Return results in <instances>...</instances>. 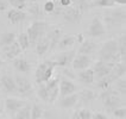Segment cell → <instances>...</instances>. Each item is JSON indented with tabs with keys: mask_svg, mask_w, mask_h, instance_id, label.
I'll return each instance as SVG.
<instances>
[{
	"mask_svg": "<svg viewBox=\"0 0 126 119\" xmlns=\"http://www.w3.org/2000/svg\"><path fill=\"white\" fill-rule=\"evenodd\" d=\"M99 61L110 63L123 62L118 52V43L115 39H108L106 41L99 50Z\"/></svg>",
	"mask_w": 126,
	"mask_h": 119,
	"instance_id": "6da1fadb",
	"label": "cell"
},
{
	"mask_svg": "<svg viewBox=\"0 0 126 119\" xmlns=\"http://www.w3.org/2000/svg\"><path fill=\"white\" fill-rule=\"evenodd\" d=\"M99 99L101 100L104 107L107 111H110V112H113L115 108L121 107V105H123L121 95L112 87L101 91L100 95H99Z\"/></svg>",
	"mask_w": 126,
	"mask_h": 119,
	"instance_id": "7a4b0ae2",
	"label": "cell"
},
{
	"mask_svg": "<svg viewBox=\"0 0 126 119\" xmlns=\"http://www.w3.org/2000/svg\"><path fill=\"white\" fill-rule=\"evenodd\" d=\"M50 29V25L43 20H35L26 30V35L30 41V45H36L42 37L47 35L48 30Z\"/></svg>",
	"mask_w": 126,
	"mask_h": 119,
	"instance_id": "3957f363",
	"label": "cell"
},
{
	"mask_svg": "<svg viewBox=\"0 0 126 119\" xmlns=\"http://www.w3.org/2000/svg\"><path fill=\"white\" fill-rule=\"evenodd\" d=\"M55 68H57V66L52 60L44 61V62L39 63L35 73V79L37 85L45 84L47 81H49L50 79L52 77V75H54Z\"/></svg>",
	"mask_w": 126,
	"mask_h": 119,
	"instance_id": "277c9868",
	"label": "cell"
},
{
	"mask_svg": "<svg viewBox=\"0 0 126 119\" xmlns=\"http://www.w3.org/2000/svg\"><path fill=\"white\" fill-rule=\"evenodd\" d=\"M126 20V12L125 7H120L114 11H111L108 13H106L104 17V24H107L110 28H114V26H123L125 25Z\"/></svg>",
	"mask_w": 126,
	"mask_h": 119,
	"instance_id": "5b68a950",
	"label": "cell"
},
{
	"mask_svg": "<svg viewBox=\"0 0 126 119\" xmlns=\"http://www.w3.org/2000/svg\"><path fill=\"white\" fill-rule=\"evenodd\" d=\"M45 88L48 92V102L54 104L60 97V77H51L49 81L45 82Z\"/></svg>",
	"mask_w": 126,
	"mask_h": 119,
	"instance_id": "8992f818",
	"label": "cell"
},
{
	"mask_svg": "<svg viewBox=\"0 0 126 119\" xmlns=\"http://www.w3.org/2000/svg\"><path fill=\"white\" fill-rule=\"evenodd\" d=\"M16 81V88H17V94H20L23 97H29L32 93V85L30 82L28 77L21 76V75H16L14 76Z\"/></svg>",
	"mask_w": 126,
	"mask_h": 119,
	"instance_id": "52a82bcc",
	"label": "cell"
},
{
	"mask_svg": "<svg viewBox=\"0 0 126 119\" xmlns=\"http://www.w3.org/2000/svg\"><path fill=\"white\" fill-rule=\"evenodd\" d=\"M82 12L75 6H69L67 8H63L61 16L63 17V19L69 23V24H79L81 19H82Z\"/></svg>",
	"mask_w": 126,
	"mask_h": 119,
	"instance_id": "ba28073f",
	"label": "cell"
},
{
	"mask_svg": "<svg viewBox=\"0 0 126 119\" xmlns=\"http://www.w3.org/2000/svg\"><path fill=\"white\" fill-rule=\"evenodd\" d=\"M76 55L75 50H67V51H62L60 54H57L56 56L54 57V62L56 63L57 67L61 68H69L71 66V62L74 60V57Z\"/></svg>",
	"mask_w": 126,
	"mask_h": 119,
	"instance_id": "9c48e42d",
	"label": "cell"
},
{
	"mask_svg": "<svg viewBox=\"0 0 126 119\" xmlns=\"http://www.w3.org/2000/svg\"><path fill=\"white\" fill-rule=\"evenodd\" d=\"M88 35L93 37V38H96V37H101L102 35L106 34V26L104 24L102 19L100 17H94L92 19L91 24H89V28H88Z\"/></svg>",
	"mask_w": 126,
	"mask_h": 119,
	"instance_id": "30bf717a",
	"label": "cell"
},
{
	"mask_svg": "<svg viewBox=\"0 0 126 119\" xmlns=\"http://www.w3.org/2000/svg\"><path fill=\"white\" fill-rule=\"evenodd\" d=\"M113 67H114V63H110V62H102V61H96L94 63V67L92 68L94 71V77H96L98 80L102 79V77L107 76L108 74H111Z\"/></svg>",
	"mask_w": 126,
	"mask_h": 119,
	"instance_id": "8fae6325",
	"label": "cell"
},
{
	"mask_svg": "<svg viewBox=\"0 0 126 119\" xmlns=\"http://www.w3.org/2000/svg\"><path fill=\"white\" fill-rule=\"evenodd\" d=\"M0 86L2 88V91L8 95H13L17 94V88H16V81H14V76L10 75V74H2L0 77Z\"/></svg>",
	"mask_w": 126,
	"mask_h": 119,
	"instance_id": "7c38bea8",
	"label": "cell"
},
{
	"mask_svg": "<svg viewBox=\"0 0 126 119\" xmlns=\"http://www.w3.org/2000/svg\"><path fill=\"white\" fill-rule=\"evenodd\" d=\"M25 100L19 98H16V97H8V98L5 100V111L8 116H12L13 117L14 114L17 113V111L21 108L23 106L25 105Z\"/></svg>",
	"mask_w": 126,
	"mask_h": 119,
	"instance_id": "4fadbf2b",
	"label": "cell"
},
{
	"mask_svg": "<svg viewBox=\"0 0 126 119\" xmlns=\"http://www.w3.org/2000/svg\"><path fill=\"white\" fill-rule=\"evenodd\" d=\"M62 30L60 28H50L47 32V38L49 39V51H52L57 48L58 42L62 38Z\"/></svg>",
	"mask_w": 126,
	"mask_h": 119,
	"instance_id": "5bb4252c",
	"label": "cell"
},
{
	"mask_svg": "<svg viewBox=\"0 0 126 119\" xmlns=\"http://www.w3.org/2000/svg\"><path fill=\"white\" fill-rule=\"evenodd\" d=\"M76 85L74 84L70 79H68V77L60 79V97L61 98L70 95V94H74L76 92Z\"/></svg>",
	"mask_w": 126,
	"mask_h": 119,
	"instance_id": "9a60e30c",
	"label": "cell"
},
{
	"mask_svg": "<svg viewBox=\"0 0 126 119\" xmlns=\"http://www.w3.org/2000/svg\"><path fill=\"white\" fill-rule=\"evenodd\" d=\"M92 64V58L91 56L88 55H81V54H77L75 55L73 62H71V66L75 70H83L89 68Z\"/></svg>",
	"mask_w": 126,
	"mask_h": 119,
	"instance_id": "2e32d148",
	"label": "cell"
},
{
	"mask_svg": "<svg viewBox=\"0 0 126 119\" xmlns=\"http://www.w3.org/2000/svg\"><path fill=\"white\" fill-rule=\"evenodd\" d=\"M28 14L25 11H20V10H16V8H11L7 11V19L12 25H19L23 21L26 19Z\"/></svg>",
	"mask_w": 126,
	"mask_h": 119,
	"instance_id": "e0dca14e",
	"label": "cell"
},
{
	"mask_svg": "<svg viewBox=\"0 0 126 119\" xmlns=\"http://www.w3.org/2000/svg\"><path fill=\"white\" fill-rule=\"evenodd\" d=\"M21 51L23 50L20 49V47H19V44H18L17 41L14 43H12V44L2 48V54H4L5 58H7V60H14V58L19 57Z\"/></svg>",
	"mask_w": 126,
	"mask_h": 119,
	"instance_id": "ac0fdd59",
	"label": "cell"
},
{
	"mask_svg": "<svg viewBox=\"0 0 126 119\" xmlns=\"http://www.w3.org/2000/svg\"><path fill=\"white\" fill-rule=\"evenodd\" d=\"M96 49H98V44L95 42H93L91 39H84L83 42L80 44V48L77 50V54L91 56L92 54H94L96 51Z\"/></svg>",
	"mask_w": 126,
	"mask_h": 119,
	"instance_id": "d6986e66",
	"label": "cell"
},
{
	"mask_svg": "<svg viewBox=\"0 0 126 119\" xmlns=\"http://www.w3.org/2000/svg\"><path fill=\"white\" fill-rule=\"evenodd\" d=\"M13 67L18 73H29L31 70V63L24 57H17L13 60Z\"/></svg>",
	"mask_w": 126,
	"mask_h": 119,
	"instance_id": "ffe728a7",
	"label": "cell"
},
{
	"mask_svg": "<svg viewBox=\"0 0 126 119\" xmlns=\"http://www.w3.org/2000/svg\"><path fill=\"white\" fill-rule=\"evenodd\" d=\"M79 80L80 82H82L83 85H92L94 82L95 77H94V71L92 69L91 67L87 68V69H83V70H80L79 73Z\"/></svg>",
	"mask_w": 126,
	"mask_h": 119,
	"instance_id": "44dd1931",
	"label": "cell"
},
{
	"mask_svg": "<svg viewBox=\"0 0 126 119\" xmlns=\"http://www.w3.org/2000/svg\"><path fill=\"white\" fill-rule=\"evenodd\" d=\"M36 52L39 57L44 56L48 51H49V39L47 38V36L42 37L38 42L36 43Z\"/></svg>",
	"mask_w": 126,
	"mask_h": 119,
	"instance_id": "7402d4cb",
	"label": "cell"
},
{
	"mask_svg": "<svg viewBox=\"0 0 126 119\" xmlns=\"http://www.w3.org/2000/svg\"><path fill=\"white\" fill-rule=\"evenodd\" d=\"M77 100H79V97H77L76 93H74V94H70V95L61 98L60 106L62 108H71V107H74L77 104Z\"/></svg>",
	"mask_w": 126,
	"mask_h": 119,
	"instance_id": "603a6c76",
	"label": "cell"
},
{
	"mask_svg": "<svg viewBox=\"0 0 126 119\" xmlns=\"http://www.w3.org/2000/svg\"><path fill=\"white\" fill-rule=\"evenodd\" d=\"M77 97H79L77 101H80V104L87 105V104H91L92 101L95 99V93L92 89H83L80 94H77Z\"/></svg>",
	"mask_w": 126,
	"mask_h": 119,
	"instance_id": "cb8c5ba5",
	"label": "cell"
},
{
	"mask_svg": "<svg viewBox=\"0 0 126 119\" xmlns=\"http://www.w3.org/2000/svg\"><path fill=\"white\" fill-rule=\"evenodd\" d=\"M17 41V35L14 32H4L0 35V45L4 48Z\"/></svg>",
	"mask_w": 126,
	"mask_h": 119,
	"instance_id": "d4e9b609",
	"label": "cell"
},
{
	"mask_svg": "<svg viewBox=\"0 0 126 119\" xmlns=\"http://www.w3.org/2000/svg\"><path fill=\"white\" fill-rule=\"evenodd\" d=\"M125 73H126V63L125 62L115 63L114 67H113L112 71H111V74L115 77V80H118L120 77H124L125 76Z\"/></svg>",
	"mask_w": 126,
	"mask_h": 119,
	"instance_id": "484cf974",
	"label": "cell"
},
{
	"mask_svg": "<svg viewBox=\"0 0 126 119\" xmlns=\"http://www.w3.org/2000/svg\"><path fill=\"white\" fill-rule=\"evenodd\" d=\"M115 81H117V80H115V77L113 76L112 74H108L107 76L98 80V87L101 89V91H104V89H107V88L112 87V85L114 84Z\"/></svg>",
	"mask_w": 126,
	"mask_h": 119,
	"instance_id": "4316f807",
	"label": "cell"
},
{
	"mask_svg": "<svg viewBox=\"0 0 126 119\" xmlns=\"http://www.w3.org/2000/svg\"><path fill=\"white\" fill-rule=\"evenodd\" d=\"M75 43H76L75 36H65V37L61 38V41L58 42L57 48L61 50H65V49H68V48H70V47H73Z\"/></svg>",
	"mask_w": 126,
	"mask_h": 119,
	"instance_id": "83f0119b",
	"label": "cell"
},
{
	"mask_svg": "<svg viewBox=\"0 0 126 119\" xmlns=\"http://www.w3.org/2000/svg\"><path fill=\"white\" fill-rule=\"evenodd\" d=\"M30 113H31V105L25 104L21 108H19L17 113L14 114V119H30Z\"/></svg>",
	"mask_w": 126,
	"mask_h": 119,
	"instance_id": "f1b7e54d",
	"label": "cell"
},
{
	"mask_svg": "<svg viewBox=\"0 0 126 119\" xmlns=\"http://www.w3.org/2000/svg\"><path fill=\"white\" fill-rule=\"evenodd\" d=\"M118 43V52H119V56L121 58L123 62H125V56H126V35H121L119 37V39L117 41Z\"/></svg>",
	"mask_w": 126,
	"mask_h": 119,
	"instance_id": "f546056e",
	"label": "cell"
},
{
	"mask_svg": "<svg viewBox=\"0 0 126 119\" xmlns=\"http://www.w3.org/2000/svg\"><path fill=\"white\" fill-rule=\"evenodd\" d=\"M115 4L113 0H91V7L105 8V7H114Z\"/></svg>",
	"mask_w": 126,
	"mask_h": 119,
	"instance_id": "4dcf8cb0",
	"label": "cell"
},
{
	"mask_svg": "<svg viewBox=\"0 0 126 119\" xmlns=\"http://www.w3.org/2000/svg\"><path fill=\"white\" fill-rule=\"evenodd\" d=\"M43 116V107L39 104H32L31 105V113L30 119H41Z\"/></svg>",
	"mask_w": 126,
	"mask_h": 119,
	"instance_id": "1f68e13d",
	"label": "cell"
},
{
	"mask_svg": "<svg viewBox=\"0 0 126 119\" xmlns=\"http://www.w3.org/2000/svg\"><path fill=\"white\" fill-rule=\"evenodd\" d=\"M29 13H31L35 17H42L44 12H43L42 6L39 5V2H30L29 6Z\"/></svg>",
	"mask_w": 126,
	"mask_h": 119,
	"instance_id": "d6a6232c",
	"label": "cell"
},
{
	"mask_svg": "<svg viewBox=\"0 0 126 119\" xmlns=\"http://www.w3.org/2000/svg\"><path fill=\"white\" fill-rule=\"evenodd\" d=\"M17 42H18L21 50H28L29 47H30V41H29L26 32H21L20 35L17 37Z\"/></svg>",
	"mask_w": 126,
	"mask_h": 119,
	"instance_id": "836d02e7",
	"label": "cell"
},
{
	"mask_svg": "<svg viewBox=\"0 0 126 119\" xmlns=\"http://www.w3.org/2000/svg\"><path fill=\"white\" fill-rule=\"evenodd\" d=\"M7 1H8V5H11L12 8H16V10L24 11L28 7V1L26 0H7Z\"/></svg>",
	"mask_w": 126,
	"mask_h": 119,
	"instance_id": "e575fe53",
	"label": "cell"
},
{
	"mask_svg": "<svg viewBox=\"0 0 126 119\" xmlns=\"http://www.w3.org/2000/svg\"><path fill=\"white\" fill-rule=\"evenodd\" d=\"M43 8V12L44 13H48V14H52L55 12V8H56V2L54 0H48L44 2V5L42 6Z\"/></svg>",
	"mask_w": 126,
	"mask_h": 119,
	"instance_id": "d590c367",
	"label": "cell"
},
{
	"mask_svg": "<svg viewBox=\"0 0 126 119\" xmlns=\"http://www.w3.org/2000/svg\"><path fill=\"white\" fill-rule=\"evenodd\" d=\"M115 82H117V92L119 93L121 97H124V98H125V93H126V80H125V76L118 79Z\"/></svg>",
	"mask_w": 126,
	"mask_h": 119,
	"instance_id": "8d00e7d4",
	"label": "cell"
},
{
	"mask_svg": "<svg viewBox=\"0 0 126 119\" xmlns=\"http://www.w3.org/2000/svg\"><path fill=\"white\" fill-rule=\"evenodd\" d=\"M38 87H37V95H38V98L43 100V101H45V102H48V92H47V88H45V85L44 84H41V85H37Z\"/></svg>",
	"mask_w": 126,
	"mask_h": 119,
	"instance_id": "74e56055",
	"label": "cell"
},
{
	"mask_svg": "<svg viewBox=\"0 0 126 119\" xmlns=\"http://www.w3.org/2000/svg\"><path fill=\"white\" fill-rule=\"evenodd\" d=\"M113 114H114V117L117 119H125L126 118V108L125 106L123 107H118V108H115L114 111H113Z\"/></svg>",
	"mask_w": 126,
	"mask_h": 119,
	"instance_id": "f35d334b",
	"label": "cell"
},
{
	"mask_svg": "<svg viewBox=\"0 0 126 119\" xmlns=\"http://www.w3.org/2000/svg\"><path fill=\"white\" fill-rule=\"evenodd\" d=\"M71 4H73V0H60V6L63 8L71 6Z\"/></svg>",
	"mask_w": 126,
	"mask_h": 119,
	"instance_id": "ab89813d",
	"label": "cell"
},
{
	"mask_svg": "<svg viewBox=\"0 0 126 119\" xmlns=\"http://www.w3.org/2000/svg\"><path fill=\"white\" fill-rule=\"evenodd\" d=\"M8 7V1L7 0H0V12H4Z\"/></svg>",
	"mask_w": 126,
	"mask_h": 119,
	"instance_id": "60d3db41",
	"label": "cell"
},
{
	"mask_svg": "<svg viewBox=\"0 0 126 119\" xmlns=\"http://www.w3.org/2000/svg\"><path fill=\"white\" fill-rule=\"evenodd\" d=\"M92 119H108V117L105 116L104 113H94L92 114Z\"/></svg>",
	"mask_w": 126,
	"mask_h": 119,
	"instance_id": "b9f144b4",
	"label": "cell"
},
{
	"mask_svg": "<svg viewBox=\"0 0 126 119\" xmlns=\"http://www.w3.org/2000/svg\"><path fill=\"white\" fill-rule=\"evenodd\" d=\"M75 39H76V43H79V44H81V43L83 42L84 39V36H83V34H77L76 36H75Z\"/></svg>",
	"mask_w": 126,
	"mask_h": 119,
	"instance_id": "7bdbcfd3",
	"label": "cell"
},
{
	"mask_svg": "<svg viewBox=\"0 0 126 119\" xmlns=\"http://www.w3.org/2000/svg\"><path fill=\"white\" fill-rule=\"evenodd\" d=\"M115 5H119V6H124L126 5V0H113Z\"/></svg>",
	"mask_w": 126,
	"mask_h": 119,
	"instance_id": "ee69618b",
	"label": "cell"
},
{
	"mask_svg": "<svg viewBox=\"0 0 126 119\" xmlns=\"http://www.w3.org/2000/svg\"><path fill=\"white\" fill-rule=\"evenodd\" d=\"M70 119H81V118H80V117L77 116V113H76V112H74V114L71 116V118H70Z\"/></svg>",
	"mask_w": 126,
	"mask_h": 119,
	"instance_id": "f6af8a7d",
	"label": "cell"
},
{
	"mask_svg": "<svg viewBox=\"0 0 126 119\" xmlns=\"http://www.w3.org/2000/svg\"><path fill=\"white\" fill-rule=\"evenodd\" d=\"M26 1H28V0H26ZM29 1H30V2H39L41 0H29Z\"/></svg>",
	"mask_w": 126,
	"mask_h": 119,
	"instance_id": "bcb514c9",
	"label": "cell"
},
{
	"mask_svg": "<svg viewBox=\"0 0 126 119\" xmlns=\"http://www.w3.org/2000/svg\"><path fill=\"white\" fill-rule=\"evenodd\" d=\"M2 64H4V62H2V60H1V58H0V68H1V67H2Z\"/></svg>",
	"mask_w": 126,
	"mask_h": 119,
	"instance_id": "7dc6e473",
	"label": "cell"
},
{
	"mask_svg": "<svg viewBox=\"0 0 126 119\" xmlns=\"http://www.w3.org/2000/svg\"><path fill=\"white\" fill-rule=\"evenodd\" d=\"M0 112H1V106H0Z\"/></svg>",
	"mask_w": 126,
	"mask_h": 119,
	"instance_id": "c3c4849f",
	"label": "cell"
}]
</instances>
